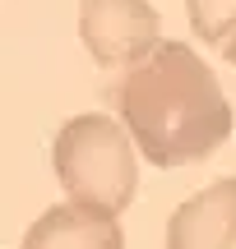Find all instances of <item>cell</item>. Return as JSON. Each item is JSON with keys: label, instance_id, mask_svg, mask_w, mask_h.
I'll return each mask as SVG.
<instances>
[{"label": "cell", "instance_id": "obj_1", "mask_svg": "<svg viewBox=\"0 0 236 249\" xmlns=\"http://www.w3.org/2000/svg\"><path fill=\"white\" fill-rule=\"evenodd\" d=\"M111 102L139 152L162 171L213 157L236 124L218 74L185 42H157L144 60L120 70Z\"/></svg>", "mask_w": 236, "mask_h": 249}, {"label": "cell", "instance_id": "obj_2", "mask_svg": "<svg viewBox=\"0 0 236 249\" xmlns=\"http://www.w3.org/2000/svg\"><path fill=\"white\" fill-rule=\"evenodd\" d=\"M135 148H139L135 134L125 129V120L116 124V116L88 111V116L65 120L51 143V166H56L65 198L120 217L139 185Z\"/></svg>", "mask_w": 236, "mask_h": 249}, {"label": "cell", "instance_id": "obj_3", "mask_svg": "<svg viewBox=\"0 0 236 249\" xmlns=\"http://www.w3.org/2000/svg\"><path fill=\"white\" fill-rule=\"evenodd\" d=\"M162 18L148 0H83L79 5V42L107 70H130L162 42Z\"/></svg>", "mask_w": 236, "mask_h": 249}, {"label": "cell", "instance_id": "obj_4", "mask_svg": "<svg viewBox=\"0 0 236 249\" xmlns=\"http://www.w3.org/2000/svg\"><path fill=\"white\" fill-rule=\"evenodd\" d=\"M167 249H236V176L190 194L167 222Z\"/></svg>", "mask_w": 236, "mask_h": 249}, {"label": "cell", "instance_id": "obj_5", "mask_svg": "<svg viewBox=\"0 0 236 249\" xmlns=\"http://www.w3.org/2000/svg\"><path fill=\"white\" fill-rule=\"evenodd\" d=\"M19 249H125V231H120V217L65 198L28 226Z\"/></svg>", "mask_w": 236, "mask_h": 249}, {"label": "cell", "instance_id": "obj_6", "mask_svg": "<svg viewBox=\"0 0 236 249\" xmlns=\"http://www.w3.org/2000/svg\"><path fill=\"white\" fill-rule=\"evenodd\" d=\"M190 33L209 46H227L236 37V0H185Z\"/></svg>", "mask_w": 236, "mask_h": 249}, {"label": "cell", "instance_id": "obj_7", "mask_svg": "<svg viewBox=\"0 0 236 249\" xmlns=\"http://www.w3.org/2000/svg\"><path fill=\"white\" fill-rule=\"evenodd\" d=\"M222 51H227V65H236V37H232L227 46H222Z\"/></svg>", "mask_w": 236, "mask_h": 249}]
</instances>
